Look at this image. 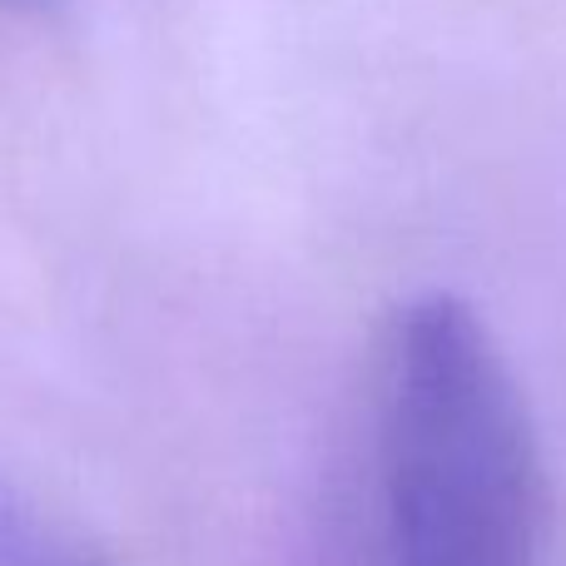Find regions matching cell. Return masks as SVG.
I'll return each instance as SVG.
<instances>
[{
  "instance_id": "cell-1",
  "label": "cell",
  "mask_w": 566,
  "mask_h": 566,
  "mask_svg": "<svg viewBox=\"0 0 566 566\" xmlns=\"http://www.w3.org/2000/svg\"><path fill=\"white\" fill-rule=\"evenodd\" d=\"M388 566H542L537 432L497 338L458 293L402 303L378 412Z\"/></svg>"
},
{
  "instance_id": "cell-3",
  "label": "cell",
  "mask_w": 566,
  "mask_h": 566,
  "mask_svg": "<svg viewBox=\"0 0 566 566\" xmlns=\"http://www.w3.org/2000/svg\"><path fill=\"white\" fill-rule=\"evenodd\" d=\"M0 6H30V0H0Z\"/></svg>"
},
{
  "instance_id": "cell-2",
  "label": "cell",
  "mask_w": 566,
  "mask_h": 566,
  "mask_svg": "<svg viewBox=\"0 0 566 566\" xmlns=\"http://www.w3.org/2000/svg\"><path fill=\"white\" fill-rule=\"evenodd\" d=\"M0 566H95L10 482H0Z\"/></svg>"
}]
</instances>
